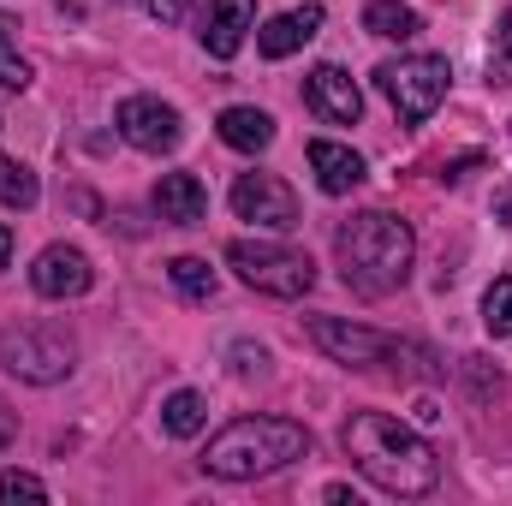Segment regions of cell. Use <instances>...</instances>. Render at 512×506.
<instances>
[{"label": "cell", "mask_w": 512, "mask_h": 506, "mask_svg": "<svg viewBox=\"0 0 512 506\" xmlns=\"http://www.w3.org/2000/svg\"><path fill=\"white\" fill-rule=\"evenodd\" d=\"M6 256H12V227L0 221V268H6Z\"/></svg>", "instance_id": "cell-28"}, {"label": "cell", "mask_w": 512, "mask_h": 506, "mask_svg": "<svg viewBox=\"0 0 512 506\" xmlns=\"http://www.w3.org/2000/svg\"><path fill=\"white\" fill-rule=\"evenodd\" d=\"M310 447H316L310 429L292 423V417H239V423H227V429L209 441L203 471L221 477V483H256V477H268V471H280V465L310 459Z\"/></svg>", "instance_id": "cell-3"}, {"label": "cell", "mask_w": 512, "mask_h": 506, "mask_svg": "<svg viewBox=\"0 0 512 506\" xmlns=\"http://www.w3.org/2000/svg\"><path fill=\"white\" fill-rule=\"evenodd\" d=\"M203 423H209V405H203V393H191V387H179V393L161 405V429H167V435H179V441H185V435H197Z\"/></svg>", "instance_id": "cell-18"}, {"label": "cell", "mask_w": 512, "mask_h": 506, "mask_svg": "<svg viewBox=\"0 0 512 506\" xmlns=\"http://www.w3.org/2000/svg\"><path fill=\"white\" fill-rule=\"evenodd\" d=\"M346 453H352V465L387 489V495H429L435 483H441V459H435V447L417 435V429H405L399 417H387V411H358L352 423H346Z\"/></svg>", "instance_id": "cell-1"}, {"label": "cell", "mask_w": 512, "mask_h": 506, "mask_svg": "<svg viewBox=\"0 0 512 506\" xmlns=\"http://www.w3.org/2000/svg\"><path fill=\"white\" fill-rule=\"evenodd\" d=\"M0 364L30 387H54L72 376L78 340L60 322H12V328H0Z\"/></svg>", "instance_id": "cell-4"}, {"label": "cell", "mask_w": 512, "mask_h": 506, "mask_svg": "<svg viewBox=\"0 0 512 506\" xmlns=\"http://www.w3.org/2000/svg\"><path fill=\"white\" fill-rule=\"evenodd\" d=\"M364 30H370V36H387V42H411V36L423 30V18H417L411 6H399V0H370Z\"/></svg>", "instance_id": "cell-17"}, {"label": "cell", "mask_w": 512, "mask_h": 506, "mask_svg": "<svg viewBox=\"0 0 512 506\" xmlns=\"http://www.w3.org/2000/svg\"><path fill=\"white\" fill-rule=\"evenodd\" d=\"M90 280H96V268H90V256L78 251V245H48L30 262V286L42 298H84Z\"/></svg>", "instance_id": "cell-11"}, {"label": "cell", "mask_w": 512, "mask_h": 506, "mask_svg": "<svg viewBox=\"0 0 512 506\" xmlns=\"http://www.w3.org/2000/svg\"><path fill=\"white\" fill-rule=\"evenodd\" d=\"M114 126H120V137H126L131 149H143V155H167V149H179V137H185L179 108H167L161 96H126L120 114H114Z\"/></svg>", "instance_id": "cell-8"}, {"label": "cell", "mask_w": 512, "mask_h": 506, "mask_svg": "<svg viewBox=\"0 0 512 506\" xmlns=\"http://www.w3.org/2000/svg\"><path fill=\"white\" fill-rule=\"evenodd\" d=\"M489 78H495V84H512V6L501 12V24H495V54H489Z\"/></svg>", "instance_id": "cell-23"}, {"label": "cell", "mask_w": 512, "mask_h": 506, "mask_svg": "<svg viewBox=\"0 0 512 506\" xmlns=\"http://www.w3.org/2000/svg\"><path fill=\"white\" fill-rule=\"evenodd\" d=\"M227 262L239 268V280L268 292V298H304L316 286V262L304 251H286V245H268V239H233Z\"/></svg>", "instance_id": "cell-6"}, {"label": "cell", "mask_w": 512, "mask_h": 506, "mask_svg": "<svg viewBox=\"0 0 512 506\" xmlns=\"http://www.w3.org/2000/svg\"><path fill=\"white\" fill-rule=\"evenodd\" d=\"M310 340L334 358V364H352V370H376L387 358H399V340L382 328H358L346 316H310Z\"/></svg>", "instance_id": "cell-7"}, {"label": "cell", "mask_w": 512, "mask_h": 506, "mask_svg": "<svg viewBox=\"0 0 512 506\" xmlns=\"http://www.w3.org/2000/svg\"><path fill=\"white\" fill-rule=\"evenodd\" d=\"M334 256H340V274L352 292L364 298H387L411 280V256H417V239L399 215L387 209H364L352 215L340 233H334Z\"/></svg>", "instance_id": "cell-2"}, {"label": "cell", "mask_w": 512, "mask_h": 506, "mask_svg": "<svg viewBox=\"0 0 512 506\" xmlns=\"http://www.w3.org/2000/svg\"><path fill=\"white\" fill-rule=\"evenodd\" d=\"M0 203L6 209H30L36 203V173L18 167V161H6V155H0Z\"/></svg>", "instance_id": "cell-21"}, {"label": "cell", "mask_w": 512, "mask_h": 506, "mask_svg": "<svg viewBox=\"0 0 512 506\" xmlns=\"http://www.w3.org/2000/svg\"><path fill=\"white\" fill-rule=\"evenodd\" d=\"M304 108H310L316 120H328V126H358L364 96H358V84H352L346 66H316V72L304 78Z\"/></svg>", "instance_id": "cell-10"}, {"label": "cell", "mask_w": 512, "mask_h": 506, "mask_svg": "<svg viewBox=\"0 0 512 506\" xmlns=\"http://www.w3.org/2000/svg\"><path fill=\"white\" fill-rule=\"evenodd\" d=\"M0 501H48V489L30 471H0Z\"/></svg>", "instance_id": "cell-24"}, {"label": "cell", "mask_w": 512, "mask_h": 506, "mask_svg": "<svg viewBox=\"0 0 512 506\" xmlns=\"http://www.w3.org/2000/svg\"><path fill=\"white\" fill-rule=\"evenodd\" d=\"M143 12H149V18H161V24H179V18L191 12V0H143Z\"/></svg>", "instance_id": "cell-25"}, {"label": "cell", "mask_w": 512, "mask_h": 506, "mask_svg": "<svg viewBox=\"0 0 512 506\" xmlns=\"http://www.w3.org/2000/svg\"><path fill=\"white\" fill-rule=\"evenodd\" d=\"M155 215L173 221V227H197L209 215V191L197 173H161L155 179Z\"/></svg>", "instance_id": "cell-13"}, {"label": "cell", "mask_w": 512, "mask_h": 506, "mask_svg": "<svg viewBox=\"0 0 512 506\" xmlns=\"http://www.w3.org/2000/svg\"><path fill=\"white\" fill-rule=\"evenodd\" d=\"M483 322H489V334H512V274H501L483 292Z\"/></svg>", "instance_id": "cell-22"}, {"label": "cell", "mask_w": 512, "mask_h": 506, "mask_svg": "<svg viewBox=\"0 0 512 506\" xmlns=\"http://www.w3.org/2000/svg\"><path fill=\"white\" fill-rule=\"evenodd\" d=\"M328 501H334V506H346V501L358 506V495H352V489H346V483H328Z\"/></svg>", "instance_id": "cell-27"}, {"label": "cell", "mask_w": 512, "mask_h": 506, "mask_svg": "<svg viewBox=\"0 0 512 506\" xmlns=\"http://www.w3.org/2000/svg\"><path fill=\"white\" fill-rule=\"evenodd\" d=\"M310 173H316V185H322L328 197H346V191L364 185V161H358L346 143H334V137H316V143H310Z\"/></svg>", "instance_id": "cell-15"}, {"label": "cell", "mask_w": 512, "mask_h": 506, "mask_svg": "<svg viewBox=\"0 0 512 506\" xmlns=\"http://www.w3.org/2000/svg\"><path fill=\"white\" fill-rule=\"evenodd\" d=\"M215 131H221V143L239 149V155H256V149L274 143V120H268L262 108H227V114L215 120Z\"/></svg>", "instance_id": "cell-16"}, {"label": "cell", "mask_w": 512, "mask_h": 506, "mask_svg": "<svg viewBox=\"0 0 512 506\" xmlns=\"http://www.w3.org/2000/svg\"><path fill=\"white\" fill-rule=\"evenodd\" d=\"M233 215L268 227V233H286V227H298V197H292L274 173H239V185H233Z\"/></svg>", "instance_id": "cell-9"}, {"label": "cell", "mask_w": 512, "mask_h": 506, "mask_svg": "<svg viewBox=\"0 0 512 506\" xmlns=\"http://www.w3.org/2000/svg\"><path fill=\"white\" fill-rule=\"evenodd\" d=\"M316 30H322V6H292V12H280V18H268V24L256 30V48H262L268 60H286V54H298Z\"/></svg>", "instance_id": "cell-14"}, {"label": "cell", "mask_w": 512, "mask_h": 506, "mask_svg": "<svg viewBox=\"0 0 512 506\" xmlns=\"http://www.w3.org/2000/svg\"><path fill=\"white\" fill-rule=\"evenodd\" d=\"M167 274H173V286H179L185 298H215V268H209L203 256H173Z\"/></svg>", "instance_id": "cell-19"}, {"label": "cell", "mask_w": 512, "mask_h": 506, "mask_svg": "<svg viewBox=\"0 0 512 506\" xmlns=\"http://www.w3.org/2000/svg\"><path fill=\"white\" fill-rule=\"evenodd\" d=\"M256 30V0H209V18H203V48L215 60H233L245 48V36Z\"/></svg>", "instance_id": "cell-12"}, {"label": "cell", "mask_w": 512, "mask_h": 506, "mask_svg": "<svg viewBox=\"0 0 512 506\" xmlns=\"http://www.w3.org/2000/svg\"><path fill=\"white\" fill-rule=\"evenodd\" d=\"M12 435H18V417H12L6 399H0V447H12Z\"/></svg>", "instance_id": "cell-26"}, {"label": "cell", "mask_w": 512, "mask_h": 506, "mask_svg": "<svg viewBox=\"0 0 512 506\" xmlns=\"http://www.w3.org/2000/svg\"><path fill=\"white\" fill-rule=\"evenodd\" d=\"M376 84L393 102V114L405 126H423L441 102H447V84H453V66L441 54H405V60H387L376 66Z\"/></svg>", "instance_id": "cell-5"}, {"label": "cell", "mask_w": 512, "mask_h": 506, "mask_svg": "<svg viewBox=\"0 0 512 506\" xmlns=\"http://www.w3.org/2000/svg\"><path fill=\"white\" fill-rule=\"evenodd\" d=\"M30 60L18 54V42H12V18L0 12V90H30Z\"/></svg>", "instance_id": "cell-20"}]
</instances>
